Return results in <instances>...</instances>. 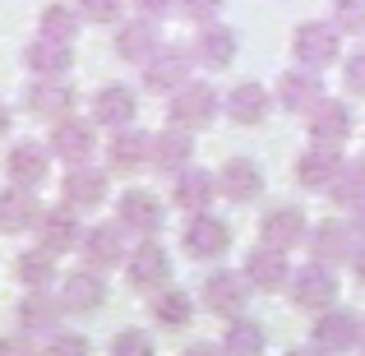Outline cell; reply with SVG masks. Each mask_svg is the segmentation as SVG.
<instances>
[{"label":"cell","mask_w":365,"mask_h":356,"mask_svg":"<svg viewBox=\"0 0 365 356\" xmlns=\"http://www.w3.org/2000/svg\"><path fill=\"white\" fill-rule=\"evenodd\" d=\"M241 273L250 278V287H259V292H282L287 278H292V264H287L282 250L259 245V250H250V255H245V268H241Z\"/></svg>","instance_id":"cell-19"},{"label":"cell","mask_w":365,"mask_h":356,"mask_svg":"<svg viewBox=\"0 0 365 356\" xmlns=\"http://www.w3.org/2000/svg\"><path fill=\"white\" fill-rule=\"evenodd\" d=\"M227 116L236 125H259L268 116V88L264 83H241V88H232V98H227Z\"/></svg>","instance_id":"cell-34"},{"label":"cell","mask_w":365,"mask_h":356,"mask_svg":"<svg viewBox=\"0 0 365 356\" xmlns=\"http://www.w3.org/2000/svg\"><path fill=\"white\" fill-rule=\"evenodd\" d=\"M102 301H107V283H102L98 268H74V273H65V283H61L65 315H93V310H102Z\"/></svg>","instance_id":"cell-11"},{"label":"cell","mask_w":365,"mask_h":356,"mask_svg":"<svg viewBox=\"0 0 365 356\" xmlns=\"http://www.w3.org/2000/svg\"><path fill=\"white\" fill-rule=\"evenodd\" d=\"M116 223L125 232H139V236H158L162 232V204L148 195V190H125L120 204H116Z\"/></svg>","instance_id":"cell-14"},{"label":"cell","mask_w":365,"mask_h":356,"mask_svg":"<svg viewBox=\"0 0 365 356\" xmlns=\"http://www.w3.org/2000/svg\"><path fill=\"white\" fill-rule=\"evenodd\" d=\"M9 121H14V111H9L5 102H0V139H5V134H9Z\"/></svg>","instance_id":"cell-49"},{"label":"cell","mask_w":365,"mask_h":356,"mask_svg":"<svg viewBox=\"0 0 365 356\" xmlns=\"http://www.w3.org/2000/svg\"><path fill=\"white\" fill-rule=\"evenodd\" d=\"M250 301V278L245 273H232V268H213V273L204 278V305L213 315H227V320H236V315L245 310Z\"/></svg>","instance_id":"cell-7"},{"label":"cell","mask_w":365,"mask_h":356,"mask_svg":"<svg viewBox=\"0 0 365 356\" xmlns=\"http://www.w3.org/2000/svg\"><path fill=\"white\" fill-rule=\"evenodd\" d=\"M310 236V227H305V213L296 204H277V208H268L264 213V223H259V240H264L268 250H292V245H301V240Z\"/></svg>","instance_id":"cell-10"},{"label":"cell","mask_w":365,"mask_h":356,"mask_svg":"<svg viewBox=\"0 0 365 356\" xmlns=\"http://www.w3.org/2000/svg\"><path fill=\"white\" fill-rule=\"evenodd\" d=\"M74 88L65 79H37V83H28V93H24V107L33 111V116H42V121H65L74 111Z\"/></svg>","instance_id":"cell-15"},{"label":"cell","mask_w":365,"mask_h":356,"mask_svg":"<svg viewBox=\"0 0 365 356\" xmlns=\"http://www.w3.org/2000/svg\"><path fill=\"white\" fill-rule=\"evenodd\" d=\"M213 195H222V190H217V176H213V171H199V167L176 171V190H171L176 208H185V213H208Z\"/></svg>","instance_id":"cell-21"},{"label":"cell","mask_w":365,"mask_h":356,"mask_svg":"<svg viewBox=\"0 0 365 356\" xmlns=\"http://www.w3.org/2000/svg\"><path fill=\"white\" fill-rule=\"evenodd\" d=\"M329 199L342 204V208L365 204V162H342L338 176H333V185H329Z\"/></svg>","instance_id":"cell-37"},{"label":"cell","mask_w":365,"mask_h":356,"mask_svg":"<svg viewBox=\"0 0 365 356\" xmlns=\"http://www.w3.org/2000/svg\"><path fill=\"white\" fill-rule=\"evenodd\" d=\"M180 245H185L190 259H222L232 250V227L213 213H190L185 232H180Z\"/></svg>","instance_id":"cell-2"},{"label":"cell","mask_w":365,"mask_h":356,"mask_svg":"<svg viewBox=\"0 0 365 356\" xmlns=\"http://www.w3.org/2000/svg\"><path fill=\"white\" fill-rule=\"evenodd\" d=\"M102 199H107V171L70 167V176H65V185H61V204L74 208V213H83V208H98Z\"/></svg>","instance_id":"cell-17"},{"label":"cell","mask_w":365,"mask_h":356,"mask_svg":"<svg viewBox=\"0 0 365 356\" xmlns=\"http://www.w3.org/2000/svg\"><path fill=\"white\" fill-rule=\"evenodd\" d=\"M42 356H93V342L83 338V333H61L56 329L51 338H46Z\"/></svg>","instance_id":"cell-39"},{"label":"cell","mask_w":365,"mask_h":356,"mask_svg":"<svg viewBox=\"0 0 365 356\" xmlns=\"http://www.w3.org/2000/svg\"><path fill=\"white\" fill-rule=\"evenodd\" d=\"M37 28H42V37L70 42V37L79 33V9H70V5H46L42 14H37Z\"/></svg>","instance_id":"cell-38"},{"label":"cell","mask_w":365,"mask_h":356,"mask_svg":"<svg viewBox=\"0 0 365 356\" xmlns=\"http://www.w3.org/2000/svg\"><path fill=\"white\" fill-rule=\"evenodd\" d=\"M148 158H153V134L134 130V125L116 130V139L107 143V162H111V171H139V167H148Z\"/></svg>","instance_id":"cell-26"},{"label":"cell","mask_w":365,"mask_h":356,"mask_svg":"<svg viewBox=\"0 0 365 356\" xmlns=\"http://www.w3.org/2000/svg\"><path fill=\"white\" fill-rule=\"evenodd\" d=\"M305 240H310L314 264H329L333 268V264H342V259H351V232L342 223H333V218H329V223H319Z\"/></svg>","instance_id":"cell-31"},{"label":"cell","mask_w":365,"mask_h":356,"mask_svg":"<svg viewBox=\"0 0 365 356\" xmlns=\"http://www.w3.org/2000/svg\"><path fill=\"white\" fill-rule=\"evenodd\" d=\"M222 356H264V329L255 320H241L236 315L222 333Z\"/></svg>","instance_id":"cell-36"},{"label":"cell","mask_w":365,"mask_h":356,"mask_svg":"<svg viewBox=\"0 0 365 356\" xmlns=\"http://www.w3.org/2000/svg\"><path fill=\"white\" fill-rule=\"evenodd\" d=\"M111 356H158V347H153L148 333H139V329H120L116 338H111Z\"/></svg>","instance_id":"cell-40"},{"label":"cell","mask_w":365,"mask_h":356,"mask_svg":"<svg viewBox=\"0 0 365 356\" xmlns=\"http://www.w3.org/2000/svg\"><path fill=\"white\" fill-rule=\"evenodd\" d=\"M180 356H222V352H217V347H208V342H195V347H185Z\"/></svg>","instance_id":"cell-48"},{"label":"cell","mask_w":365,"mask_h":356,"mask_svg":"<svg viewBox=\"0 0 365 356\" xmlns=\"http://www.w3.org/2000/svg\"><path fill=\"white\" fill-rule=\"evenodd\" d=\"M134 5H139L143 19H167L171 9H176V0H134Z\"/></svg>","instance_id":"cell-46"},{"label":"cell","mask_w":365,"mask_h":356,"mask_svg":"<svg viewBox=\"0 0 365 356\" xmlns=\"http://www.w3.org/2000/svg\"><path fill=\"white\" fill-rule=\"evenodd\" d=\"M190 158H195V139H190V130H176V125H171V130L153 134L148 167H158V171H185Z\"/></svg>","instance_id":"cell-28"},{"label":"cell","mask_w":365,"mask_h":356,"mask_svg":"<svg viewBox=\"0 0 365 356\" xmlns=\"http://www.w3.org/2000/svg\"><path fill=\"white\" fill-rule=\"evenodd\" d=\"M217 9H222V0H180V14L195 19V24H208Z\"/></svg>","instance_id":"cell-44"},{"label":"cell","mask_w":365,"mask_h":356,"mask_svg":"<svg viewBox=\"0 0 365 356\" xmlns=\"http://www.w3.org/2000/svg\"><path fill=\"white\" fill-rule=\"evenodd\" d=\"M0 356H42V352L33 347L28 333H5V338H0Z\"/></svg>","instance_id":"cell-45"},{"label":"cell","mask_w":365,"mask_h":356,"mask_svg":"<svg viewBox=\"0 0 365 356\" xmlns=\"http://www.w3.org/2000/svg\"><path fill=\"white\" fill-rule=\"evenodd\" d=\"M14 278L28 287V292H46L51 287V278H56V255L51 250H24V255L14 259Z\"/></svg>","instance_id":"cell-33"},{"label":"cell","mask_w":365,"mask_h":356,"mask_svg":"<svg viewBox=\"0 0 365 356\" xmlns=\"http://www.w3.org/2000/svg\"><path fill=\"white\" fill-rule=\"evenodd\" d=\"M310 139L319 143V148H342V143L351 139V111H347V102H329V98H324L319 107L310 111Z\"/></svg>","instance_id":"cell-18"},{"label":"cell","mask_w":365,"mask_h":356,"mask_svg":"<svg viewBox=\"0 0 365 356\" xmlns=\"http://www.w3.org/2000/svg\"><path fill=\"white\" fill-rule=\"evenodd\" d=\"M24 61H28V70H33L37 79H65V74H70V65H74V51H70V42L37 37V42H28Z\"/></svg>","instance_id":"cell-24"},{"label":"cell","mask_w":365,"mask_h":356,"mask_svg":"<svg viewBox=\"0 0 365 356\" xmlns=\"http://www.w3.org/2000/svg\"><path fill=\"white\" fill-rule=\"evenodd\" d=\"M356 347H361V356H365V320H361V342H356Z\"/></svg>","instance_id":"cell-52"},{"label":"cell","mask_w":365,"mask_h":356,"mask_svg":"<svg viewBox=\"0 0 365 356\" xmlns=\"http://www.w3.org/2000/svg\"><path fill=\"white\" fill-rule=\"evenodd\" d=\"M143 83H148V93L185 88V83H190V56L176 51V46H158V56L143 65Z\"/></svg>","instance_id":"cell-16"},{"label":"cell","mask_w":365,"mask_h":356,"mask_svg":"<svg viewBox=\"0 0 365 356\" xmlns=\"http://www.w3.org/2000/svg\"><path fill=\"white\" fill-rule=\"evenodd\" d=\"M61 315H65V305H61V296H46V292H28L24 301H19V333H56L61 329Z\"/></svg>","instance_id":"cell-25"},{"label":"cell","mask_w":365,"mask_h":356,"mask_svg":"<svg viewBox=\"0 0 365 356\" xmlns=\"http://www.w3.org/2000/svg\"><path fill=\"white\" fill-rule=\"evenodd\" d=\"M333 19L338 33H361L365 28V0H333Z\"/></svg>","instance_id":"cell-41"},{"label":"cell","mask_w":365,"mask_h":356,"mask_svg":"<svg viewBox=\"0 0 365 356\" xmlns=\"http://www.w3.org/2000/svg\"><path fill=\"white\" fill-rule=\"evenodd\" d=\"M338 167H342V158H338V148H305L301 153V162H296V180H301L305 190H329L333 185V176H338Z\"/></svg>","instance_id":"cell-30"},{"label":"cell","mask_w":365,"mask_h":356,"mask_svg":"<svg viewBox=\"0 0 365 356\" xmlns=\"http://www.w3.org/2000/svg\"><path fill=\"white\" fill-rule=\"evenodd\" d=\"M153 320H158L162 329H185V324L195 320V301H190V292H180V287H162V292H153Z\"/></svg>","instance_id":"cell-32"},{"label":"cell","mask_w":365,"mask_h":356,"mask_svg":"<svg viewBox=\"0 0 365 356\" xmlns=\"http://www.w3.org/2000/svg\"><path fill=\"white\" fill-rule=\"evenodd\" d=\"M351 273H356V283H365V240L361 250H351Z\"/></svg>","instance_id":"cell-47"},{"label":"cell","mask_w":365,"mask_h":356,"mask_svg":"<svg viewBox=\"0 0 365 356\" xmlns=\"http://www.w3.org/2000/svg\"><path fill=\"white\" fill-rule=\"evenodd\" d=\"M292 51H296V61H301L305 70H329V65L342 56V37H338L333 24L310 19V24H301L292 33Z\"/></svg>","instance_id":"cell-1"},{"label":"cell","mask_w":365,"mask_h":356,"mask_svg":"<svg viewBox=\"0 0 365 356\" xmlns=\"http://www.w3.org/2000/svg\"><path fill=\"white\" fill-rule=\"evenodd\" d=\"M351 227H356V232L365 236V204H356V218H351Z\"/></svg>","instance_id":"cell-51"},{"label":"cell","mask_w":365,"mask_h":356,"mask_svg":"<svg viewBox=\"0 0 365 356\" xmlns=\"http://www.w3.org/2000/svg\"><path fill=\"white\" fill-rule=\"evenodd\" d=\"M125 9V0H79V19L88 24H116Z\"/></svg>","instance_id":"cell-42"},{"label":"cell","mask_w":365,"mask_h":356,"mask_svg":"<svg viewBox=\"0 0 365 356\" xmlns=\"http://www.w3.org/2000/svg\"><path fill=\"white\" fill-rule=\"evenodd\" d=\"M37 218H42V208H37L33 190H24V185L0 190V232L19 236V232H28V227H37Z\"/></svg>","instance_id":"cell-27"},{"label":"cell","mask_w":365,"mask_h":356,"mask_svg":"<svg viewBox=\"0 0 365 356\" xmlns=\"http://www.w3.org/2000/svg\"><path fill=\"white\" fill-rule=\"evenodd\" d=\"M46 171H51V148H46V143H37V139L9 143V153H5V176H9V185L37 190L46 180Z\"/></svg>","instance_id":"cell-4"},{"label":"cell","mask_w":365,"mask_h":356,"mask_svg":"<svg viewBox=\"0 0 365 356\" xmlns=\"http://www.w3.org/2000/svg\"><path fill=\"white\" fill-rule=\"evenodd\" d=\"M277 102H282L287 111H296V116H310V111L324 102L319 74H310V70H287L282 83H277Z\"/></svg>","instance_id":"cell-20"},{"label":"cell","mask_w":365,"mask_h":356,"mask_svg":"<svg viewBox=\"0 0 365 356\" xmlns=\"http://www.w3.org/2000/svg\"><path fill=\"white\" fill-rule=\"evenodd\" d=\"M195 56L208 65V70H227V65L236 61V33H232V28H204Z\"/></svg>","instance_id":"cell-35"},{"label":"cell","mask_w":365,"mask_h":356,"mask_svg":"<svg viewBox=\"0 0 365 356\" xmlns=\"http://www.w3.org/2000/svg\"><path fill=\"white\" fill-rule=\"evenodd\" d=\"M217 190H222L232 204H250V199L264 195V171L250 158H232L222 171H217Z\"/></svg>","instance_id":"cell-23"},{"label":"cell","mask_w":365,"mask_h":356,"mask_svg":"<svg viewBox=\"0 0 365 356\" xmlns=\"http://www.w3.org/2000/svg\"><path fill=\"white\" fill-rule=\"evenodd\" d=\"M116 56L130 65H148L153 56H158V28H153V19H134V24H125L116 33Z\"/></svg>","instance_id":"cell-29"},{"label":"cell","mask_w":365,"mask_h":356,"mask_svg":"<svg viewBox=\"0 0 365 356\" xmlns=\"http://www.w3.org/2000/svg\"><path fill=\"white\" fill-rule=\"evenodd\" d=\"M125 278H130L134 292H162L167 278H171V255L158 240H143V245L125 259Z\"/></svg>","instance_id":"cell-8"},{"label":"cell","mask_w":365,"mask_h":356,"mask_svg":"<svg viewBox=\"0 0 365 356\" xmlns=\"http://www.w3.org/2000/svg\"><path fill=\"white\" fill-rule=\"evenodd\" d=\"M134 111H139V98H134V88H125V83H107V88L93 93V121L98 125L125 130V125L134 121Z\"/></svg>","instance_id":"cell-22"},{"label":"cell","mask_w":365,"mask_h":356,"mask_svg":"<svg viewBox=\"0 0 365 356\" xmlns=\"http://www.w3.org/2000/svg\"><path fill=\"white\" fill-rule=\"evenodd\" d=\"M79 255H83V264L88 268H98V273H107V268H116L125 264V227L120 223H98V227H88L79 240Z\"/></svg>","instance_id":"cell-6"},{"label":"cell","mask_w":365,"mask_h":356,"mask_svg":"<svg viewBox=\"0 0 365 356\" xmlns=\"http://www.w3.org/2000/svg\"><path fill=\"white\" fill-rule=\"evenodd\" d=\"M51 158H61V162H70V167H88V158L98 153V134H93V125L88 121H79V116H65V121H56V130H51Z\"/></svg>","instance_id":"cell-5"},{"label":"cell","mask_w":365,"mask_h":356,"mask_svg":"<svg viewBox=\"0 0 365 356\" xmlns=\"http://www.w3.org/2000/svg\"><path fill=\"white\" fill-rule=\"evenodd\" d=\"M310 333H314V347H324V352H351L361 342V315L329 305V310H319Z\"/></svg>","instance_id":"cell-12"},{"label":"cell","mask_w":365,"mask_h":356,"mask_svg":"<svg viewBox=\"0 0 365 356\" xmlns=\"http://www.w3.org/2000/svg\"><path fill=\"white\" fill-rule=\"evenodd\" d=\"M37 245L51 250V255H65V250H74L83 240V227H79V213L74 208H42V218H37Z\"/></svg>","instance_id":"cell-13"},{"label":"cell","mask_w":365,"mask_h":356,"mask_svg":"<svg viewBox=\"0 0 365 356\" xmlns=\"http://www.w3.org/2000/svg\"><path fill=\"white\" fill-rule=\"evenodd\" d=\"M217 93L208 88V83H185V88H176L171 93V125L176 130H204V125H213V116H217Z\"/></svg>","instance_id":"cell-3"},{"label":"cell","mask_w":365,"mask_h":356,"mask_svg":"<svg viewBox=\"0 0 365 356\" xmlns=\"http://www.w3.org/2000/svg\"><path fill=\"white\" fill-rule=\"evenodd\" d=\"M342 83H347V93H361V98H365V51L347 56V74H342Z\"/></svg>","instance_id":"cell-43"},{"label":"cell","mask_w":365,"mask_h":356,"mask_svg":"<svg viewBox=\"0 0 365 356\" xmlns=\"http://www.w3.org/2000/svg\"><path fill=\"white\" fill-rule=\"evenodd\" d=\"M292 301L305 305V310H329L338 301V273L329 264H305L292 278Z\"/></svg>","instance_id":"cell-9"},{"label":"cell","mask_w":365,"mask_h":356,"mask_svg":"<svg viewBox=\"0 0 365 356\" xmlns=\"http://www.w3.org/2000/svg\"><path fill=\"white\" fill-rule=\"evenodd\" d=\"M287 356H333V352H324V347H292Z\"/></svg>","instance_id":"cell-50"}]
</instances>
